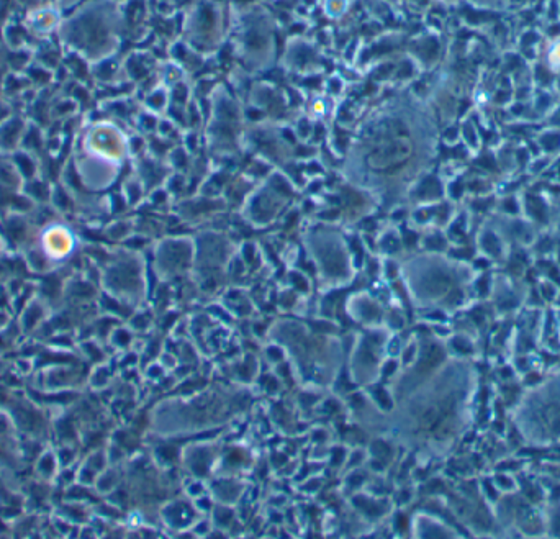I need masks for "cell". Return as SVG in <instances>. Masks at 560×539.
<instances>
[{"label": "cell", "mask_w": 560, "mask_h": 539, "mask_svg": "<svg viewBox=\"0 0 560 539\" xmlns=\"http://www.w3.org/2000/svg\"><path fill=\"white\" fill-rule=\"evenodd\" d=\"M549 59H550V63L553 64V67L560 66V45H557L555 48L552 49V53H550V56H549Z\"/></svg>", "instance_id": "cell-1"}]
</instances>
